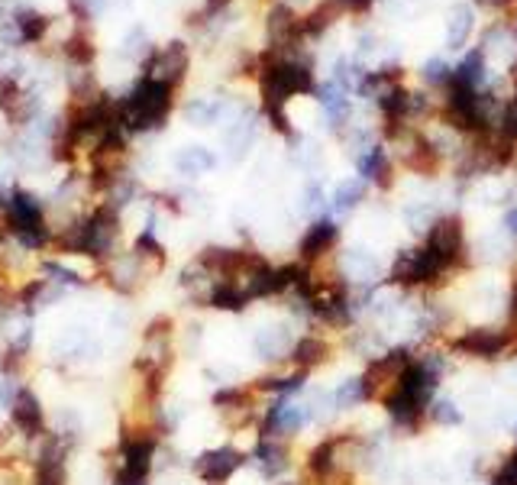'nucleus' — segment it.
<instances>
[{
  "instance_id": "obj_1",
  "label": "nucleus",
  "mask_w": 517,
  "mask_h": 485,
  "mask_svg": "<svg viewBox=\"0 0 517 485\" xmlns=\"http://www.w3.org/2000/svg\"><path fill=\"white\" fill-rule=\"evenodd\" d=\"M314 75L311 65L294 62V58H275L262 68V104H266L268 120L275 129L288 133V117H285V101L291 94H314Z\"/></svg>"
},
{
  "instance_id": "obj_2",
  "label": "nucleus",
  "mask_w": 517,
  "mask_h": 485,
  "mask_svg": "<svg viewBox=\"0 0 517 485\" xmlns=\"http://www.w3.org/2000/svg\"><path fill=\"white\" fill-rule=\"evenodd\" d=\"M117 240H120V217L110 204L97 207L91 217L78 220L58 236V246L68 252H84V256L107 259L117 256Z\"/></svg>"
},
{
  "instance_id": "obj_3",
  "label": "nucleus",
  "mask_w": 517,
  "mask_h": 485,
  "mask_svg": "<svg viewBox=\"0 0 517 485\" xmlns=\"http://www.w3.org/2000/svg\"><path fill=\"white\" fill-rule=\"evenodd\" d=\"M446 347L456 359H472V363H498L517 353V333L508 323H476L462 327L456 337L446 340Z\"/></svg>"
},
{
  "instance_id": "obj_4",
  "label": "nucleus",
  "mask_w": 517,
  "mask_h": 485,
  "mask_svg": "<svg viewBox=\"0 0 517 485\" xmlns=\"http://www.w3.org/2000/svg\"><path fill=\"white\" fill-rule=\"evenodd\" d=\"M171 91L169 84H162L155 78H143L136 88L129 91V97L117 107L120 113V127L129 133H149L165 123L171 110Z\"/></svg>"
},
{
  "instance_id": "obj_5",
  "label": "nucleus",
  "mask_w": 517,
  "mask_h": 485,
  "mask_svg": "<svg viewBox=\"0 0 517 485\" xmlns=\"http://www.w3.org/2000/svg\"><path fill=\"white\" fill-rule=\"evenodd\" d=\"M414 353H417V347H411V343H395V347H388L381 356H375V359H369V363L363 366V382H365V395H369V404H385L388 398L395 395V388L401 385V375L404 369L411 366Z\"/></svg>"
},
{
  "instance_id": "obj_6",
  "label": "nucleus",
  "mask_w": 517,
  "mask_h": 485,
  "mask_svg": "<svg viewBox=\"0 0 517 485\" xmlns=\"http://www.w3.org/2000/svg\"><path fill=\"white\" fill-rule=\"evenodd\" d=\"M171 359H175V333H171V321L169 317H159V321H153L145 327L143 347H139V353H136V369L143 372L149 385H155V382L165 375V369L171 366Z\"/></svg>"
},
{
  "instance_id": "obj_7",
  "label": "nucleus",
  "mask_w": 517,
  "mask_h": 485,
  "mask_svg": "<svg viewBox=\"0 0 517 485\" xmlns=\"http://www.w3.org/2000/svg\"><path fill=\"white\" fill-rule=\"evenodd\" d=\"M424 246H427L434 256H440L450 269H466L469 262V236H466V224L456 214H440L434 224L427 226L424 234Z\"/></svg>"
},
{
  "instance_id": "obj_8",
  "label": "nucleus",
  "mask_w": 517,
  "mask_h": 485,
  "mask_svg": "<svg viewBox=\"0 0 517 485\" xmlns=\"http://www.w3.org/2000/svg\"><path fill=\"white\" fill-rule=\"evenodd\" d=\"M250 466H256V472L266 482H278V479L291 476L294 469H301L298 456H294V440L256 434L250 446Z\"/></svg>"
},
{
  "instance_id": "obj_9",
  "label": "nucleus",
  "mask_w": 517,
  "mask_h": 485,
  "mask_svg": "<svg viewBox=\"0 0 517 485\" xmlns=\"http://www.w3.org/2000/svg\"><path fill=\"white\" fill-rule=\"evenodd\" d=\"M311 428V411H307L304 398H268L258 414V434L268 436H285L294 440L298 434Z\"/></svg>"
},
{
  "instance_id": "obj_10",
  "label": "nucleus",
  "mask_w": 517,
  "mask_h": 485,
  "mask_svg": "<svg viewBox=\"0 0 517 485\" xmlns=\"http://www.w3.org/2000/svg\"><path fill=\"white\" fill-rule=\"evenodd\" d=\"M294 327H298V321H291L288 314H285L282 321L258 327V331L252 333V349H256L258 359L268 363L272 369L275 366H288L291 349H294L298 337L304 333V331H294Z\"/></svg>"
},
{
  "instance_id": "obj_11",
  "label": "nucleus",
  "mask_w": 517,
  "mask_h": 485,
  "mask_svg": "<svg viewBox=\"0 0 517 485\" xmlns=\"http://www.w3.org/2000/svg\"><path fill=\"white\" fill-rule=\"evenodd\" d=\"M242 466H250V450L223 444V446H210V450H204L201 456L194 460L191 469L204 485H226Z\"/></svg>"
},
{
  "instance_id": "obj_12",
  "label": "nucleus",
  "mask_w": 517,
  "mask_h": 485,
  "mask_svg": "<svg viewBox=\"0 0 517 485\" xmlns=\"http://www.w3.org/2000/svg\"><path fill=\"white\" fill-rule=\"evenodd\" d=\"M333 353H337V340H333V333L307 327V331L298 337V343H294V349H291L288 366H294V369L311 375L314 369H323V366L330 363Z\"/></svg>"
},
{
  "instance_id": "obj_13",
  "label": "nucleus",
  "mask_w": 517,
  "mask_h": 485,
  "mask_svg": "<svg viewBox=\"0 0 517 485\" xmlns=\"http://www.w3.org/2000/svg\"><path fill=\"white\" fill-rule=\"evenodd\" d=\"M337 242H339L337 220H330V217L311 220V226H307L304 236H301V242H298V262L311 266L317 259L333 256V252H337Z\"/></svg>"
},
{
  "instance_id": "obj_14",
  "label": "nucleus",
  "mask_w": 517,
  "mask_h": 485,
  "mask_svg": "<svg viewBox=\"0 0 517 485\" xmlns=\"http://www.w3.org/2000/svg\"><path fill=\"white\" fill-rule=\"evenodd\" d=\"M188 72V48L181 42H169L162 52H153V58L145 62V78H155L162 84L175 88L178 81Z\"/></svg>"
},
{
  "instance_id": "obj_15",
  "label": "nucleus",
  "mask_w": 517,
  "mask_h": 485,
  "mask_svg": "<svg viewBox=\"0 0 517 485\" xmlns=\"http://www.w3.org/2000/svg\"><path fill=\"white\" fill-rule=\"evenodd\" d=\"M355 169H359V178H363V181L388 188L391 185V172H395V165H391V155H388L385 146L372 143L365 153L355 155Z\"/></svg>"
},
{
  "instance_id": "obj_16",
  "label": "nucleus",
  "mask_w": 517,
  "mask_h": 485,
  "mask_svg": "<svg viewBox=\"0 0 517 485\" xmlns=\"http://www.w3.org/2000/svg\"><path fill=\"white\" fill-rule=\"evenodd\" d=\"M13 424L20 428L23 436H39L46 434V414H42L39 398L32 395L30 388H16V401H13Z\"/></svg>"
},
{
  "instance_id": "obj_17",
  "label": "nucleus",
  "mask_w": 517,
  "mask_h": 485,
  "mask_svg": "<svg viewBox=\"0 0 517 485\" xmlns=\"http://www.w3.org/2000/svg\"><path fill=\"white\" fill-rule=\"evenodd\" d=\"M0 107L13 123H30L39 110V101L26 94L23 88H16L13 81H7V84H0Z\"/></svg>"
},
{
  "instance_id": "obj_18",
  "label": "nucleus",
  "mask_w": 517,
  "mask_h": 485,
  "mask_svg": "<svg viewBox=\"0 0 517 485\" xmlns=\"http://www.w3.org/2000/svg\"><path fill=\"white\" fill-rule=\"evenodd\" d=\"M314 97H317V101H320L323 113H327V120H330V127H333V129L346 127L349 113H353L346 91H343V88H339V84H333V81H330V84H317V88H314Z\"/></svg>"
},
{
  "instance_id": "obj_19",
  "label": "nucleus",
  "mask_w": 517,
  "mask_h": 485,
  "mask_svg": "<svg viewBox=\"0 0 517 485\" xmlns=\"http://www.w3.org/2000/svg\"><path fill=\"white\" fill-rule=\"evenodd\" d=\"M301 32H304V20H298V13L285 4L268 13V36H272L275 46H291V40H298Z\"/></svg>"
},
{
  "instance_id": "obj_20",
  "label": "nucleus",
  "mask_w": 517,
  "mask_h": 485,
  "mask_svg": "<svg viewBox=\"0 0 517 485\" xmlns=\"http://www.w3.org/2000/svg\"><path fill=\"white\" fill-rule=\"evenodd\" d=\"M52 349H56L62 359H84V356L94 353V337H91V331H84V327H68V331H62L56 337Z\"/></svg>"
},
{
  "instance_id": "obj_21",
  "label": "nucleus",
  "mask_w": 517,
  "mask_h": 485,
  "mask_svg": "<svg viewBox=\"0 0 517 485\" xmlns=\"http://www.w3.org/2000/svg\"><path fill=\"white\" fill-rule=\"evenodd\" d=\"M365 194H369V181H363V178H343L330 194L333 214H353L365 201Z\"/></svg>"
},
{
  "instance_id": "obj_22",
  "label": "nucleus",
  "mask_w": 517,
  "mask_h": 485,
  "mask_svg": "<svg viewBox=\"0 0 517 485\" xmlns=\"http://www.w3.org/2000/svg\"><path fill=\"white\" fill-rule=\"evenodd\" d=\"M472 20H476L472 7H469V4H456V7L450 10V20H446V46L450 48L466 46V40L472 36Z\"/></svg>"
},
{
  "instance_id": "obj_23",
  "label": "nucleus",
  "mask_w": 517,
  "mask_h": 485,
  "mask_svg": "<svg viewBox=\"0 0 517 485\" xmlns=\"http://www.w3.org/2000/svg\"><path fill=\"white\" fill-rule=\"evenodd\" d=\"M333 398H337V411L339 414H349V411H355V408L369 404L363 375H346V379L333 388Z\"/></svg>"
},
{
  "instance_id": "obj_24",
  "label": "nucleus",
  "mask_w": 517,
  "mask_h": 485,
  "mask_svg": "<svg viewBox=\"0 0 517 485\" xmlns=\"http://www.w3.org/2000/svg\"><path fill=\"white\" fill-rule=\"evenodd\" d=\"M462 420H466V414H462L460 401L452 395H436L434 401H430L427 424H434V428H460Z\"/></svg>"
},
{
  "instance_id": "obj_25",
  "label": "nucleus",
  "mask_w": 517,
  "mask_h": 485,
  "mask_svg": "<svg viewBox=\"0 0 517 485\" xmlns=\"http://www.w3.org/2000/svg\"><path fill=\"white\" fill-rule=\"evenodd\" d=\"M217 165V159H214V153L210 149H204V146H188V149H181L175 159V169L181 172V175H204V172H210Z\"/></svg>"
},
{
  "instance_id": "obj_26",
  "label": "nucleus",
  "mask_w": 517,
  "mask_h": 485,
  "mask_svg": "<svg viewBox=\"0 0 517 485\" xmlns=\"http://www.w3.org/2000/svg\"><path fill=\"white\" fill-rule=\"evenodd\" d=\"M452 81H460V84H466V88L482 91V84H485V52L482 48H476L472 56L462 58V65L452 72Z\"/></svg>"
},
{
  "instance_id": "obj_27",
  "label": "nucleus",
  "mask_w": 517,
  "mask_h": 485,
  "mask_svg": "<svg viewBox=\"0 0 517 485\" xmlns=\"http://www.w3.org/2000/svg\"><path fill=\"white\" fill-rule=\"evenodd\" d=\"M220 113H223V101H210V97L191 101V104L185 107V117L194 123V127H210V123H217Z\"/></svg>"
},
{
  "instance_id": "obj_28",
  "label": "nucleus",
  "mask_w": 517,
  "mask_h": 485,
  "mask_svg": "<svg viewBox=\"0 0 517 485\" xmlns=\"http://www.w3.org/2000/svg\"><path fill=\"white\" fill-rule=\"evenodd\" d=\"M13 23L20 26L23 42H39L42 36H46V30H48V20L42 13H36V10H16Z\"/></svg>"
},
{
  "instance_id": "obj_29",
  "label": "nucleus",
  "mask_w": 517,
  "mask_h": 485,
  "mask_svg": "<svg viewBox=\"0 0 517 485\" xmlns=\"http://www.w3.org/2000/svg\"><path fill=\"white\" fill-rule=\"evenodd\" d=\"M304 214H311V220H320L323 210H327V194H323V188L317 185V181H311V185L304 188Z\"/></svg>"
},
{
  "instance_id": "obj_30",
  "label": "nucleus",
  "mask_w": 517,
  "mask_h": 485,
  "mask_svg": "<svg viewBox=\"0 0 517 485\" xmlns=\"http://www.w3.org/2000/svg\"><path fill=\"white\" fill-rule=\"evenodd\" d=\"M65 52H68V58H72L78 68L91 65V58H94V46H91L88 36H72V40H68V46H65Z\"/></svg>"
},
{
  "instance_id": "obj_31",
  "label": "nucleus",
  "mask_w": 517,
  "mask_h": 485,
  "mask_svg": "<svg viewBox=\"0 0 517 485\" xmlns=\"http://www.w3.org/2000/svg\"><path fill=\"white\" fill-rule=\"evenodd\" d=\"M424 78H427L430 84H443L446 88V84L452 81V68L443 62V58H430V62L424 65Z\"/></svg>"
},
{
  "instance_id": "obj_32",
  "label": "nucleus",
  "mask_w": 517,
  "mask_h": 485,
  "mask_svg": "<svg viewBox=\"0 0 517 485\" xmlns=\"http://www.w3.org/2000/svg\"><path fill=\"white\" fill-rule=\"evenodd\" d=\"M42 269H46L48 282H56V285H84V278H81L78 272H72V269L58 266V262H46Z\"/></svg>"
},
{
  "instance_id": "obj_33",
  "label": "nucleus",
  "mask_w": 517,
  "mask_h": 485,
  "mask_svg": "<svg viewBox=\"0 0 517 485\" xmlns=\"http://www.w3.org/2000/svg\"><path fill=\"white\" fill-rule=\"evenodd\" d=\"M501 137H508L511 143H517V97L504 104V117H501Z\"/></svg>"
},
{
  "instance_id": "obj_34",
  "label": "nucleus",
  "mask_w": 517,
  "mask_h": 485,
  "mask_svg": "<svg viewBox=\"0 0 517 485\" xmlns=\"http://www.w3.org/2000/svg\"><path fill=\"white\" fill-rule=\"evenodd\" d=\"M504 323L517 333V282H511L508 291V304H504Z\"/></svg>"
},
{
  "instance_id": "obj_35",
  "label": "nucleus",
  "mask_w": 517,
  "mask_h": 485,
  "mask_svg": "<svg viewBox=\"0 0 517 485\" xmlns=\"http://www.w3.org/2000/svg\"><path fill=\"white\" fill-rule=\"evenodd\" d=\"M333 7L343 13V10H349V13H363V10L372 7V0H330Z\"/></svg>"
},
{
  "instance_id": "obj_36",
  "label": "nucleus",
  "mask_w": 517,
  "mask_h": 485,
  "mask_svg": "<svg viewBox=\"0 0 517 485\" xmlns=\"http://www.w3.org/2000/svg\"><path fill=\"white\" fill-rule=\"evenodd\" d=\"M501 230H504V234H508L511 240L517 242V204L504 210V217H501Z\"/></svg>"
},
{
  "instance_id": "obj_37",
  "label": "nucleus",
  "mask_w": 517,
  "mask_h": 485,
  "mask_svg": "<svg viewBox=\"0 0 517 485\" xmlns=\"http://www.w3.org/2000/svg\"><path fill=\"white\" fill-rule=\"evenodd\" d=\"M13 401H16L13 385L7 379H0V408H13Z\"/></svg>"
},
{
  "instance_id": "obj_38",
  "label": "nucleus",
  "mask_w": 517,
  "mask_h": 485,
  "mask_svg": "<svg viewBox=\"0 0 517 485\" xmlns=\"http://www.w3.org/2000/svg\"><path fill=\"white\" fill-rule=\"evenodd\" d=\"M226 4H230V0H207V10L210 13H217V10H223Z\"/></svg>"
},
{
  "instance_id": "obj_39",
  "label": "nucleus",
  "mask_w": 517,
  "mask_h": 485,
  "mask_svg": "<svg viewBox=\"0 0 517 485\" xmlns=\"http://www.w3.org/2000/svg\"><path fill=\"white\" fill-rule=\"evenodd\" d=\"M482 4H508V0H482Z\"/></svg>"
},
{
  "instance_id": "obj_40",
  "label": "nucleus",
  "mask_w": 517,
  "mask_h": 485,
  "mask_svg": "<svg viewBox=\"0 0 517 485\" xmlns=\"http://www.w3.org/2000/svg\"><path fill=\"white\" fill-rule=\"evenodd\" d=\"M514 434H517V424H514Z\"/></svg>"
}]
</instances>
